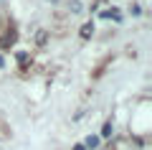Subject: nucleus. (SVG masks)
Returning a JSON list of instances; mask_svg holds the SVG:
<instances>
[{
	"mask_svg": "<svg viewBox=\"0 0 152 150\" xmlns=\"http://www.w3.org/2000/svg\"><path fill=\"white\" fill-rule=\"evenodd\" d=\"M102 137H112V122H107L102 127Z\"/></svg>",
	"mask_w": 152,
	"mask_h": 150,
	"instance_id": "obj_5",
	"label": "nucleus"
},
{
	"mask_svg": "<svg viewBox=\"0 0 152 150\" xmlns=\"http://www.w3.org/2000/svg\"><path fill=\"white\" fill-rule=\"evenodd\" d=\"M96 145H99V137H91V135H89L86 143H84V148H96Z\"/></svg>",
	"mask_w": 152,
	"mask_h": 150,
	"instance_id": "obj_4",
	"label": "nucleus"
},
{
	"mask_svg": "<svg viewBox=\"0 0 152 150\" xmlns=\"http://www.w3.org/2000/svg\"><path fill=\"white\" fill-rule=\"evenodd\" d=\"M74 150H86V148H84V145H74Z\"/></svg>",
	"mask_w": 152,
	"mask_h": 150,
	"instance_id": "obj_7",
	"label": "nucleus"
},
{
	"mask_svg": "<svg viewBox=\"0 0 152 150\" xmlns=\"http://www.w3.org/2000/svg\"><path fill=\"white\" fill-rule=\"evenodd\" d=\"M3 64H5V61H3V56H0V69H3Z\"/></svg>",
	"mask_w": 152,
	"mask_h": 150,
	"instance_id": "obj_8",
	"label": "nucleus"
},
{
	"mask_svg": "<svg viewBox=\"0 0 152 150\" xmlns=\"http://www.w3.org/2000/svg\"><path fill=\"white\" fill-rule=\"evenodd\" d=\"M91 33H94V23H86V26L81 28V38H89Z\"/></svg>",
	"mask_w": 152,
	"mask_h": 150,
	"instance_id": "obj_3",
	"label": "nucleus"
},
{
	"mask_svg": "<svg viewBox=\"0 0 152 150\" xmlns=\"http://www.w3.org/2000/svg\"><path fill=\"white\" fill-rule=\"evenodd\" d=\"M102 18H114V21H119L122 16L117 13V8H109V10H104V13H102Z\"/></svg>",
	"mask_w": 152,
	"mask_h": 150,
	"instance_id": "obj_2",
	"label": "nucleus"
},
{
	"mask_svg": "<svg viewBox=\"0 0 152 150\" xmlns=\"http://www.w3.org/2000/svg\"><path fill=\"white\" fill-rule=\"evenodd\" d=\"M18 64H20V66L28 64V54H26V51H20V54H18Z\"/></svg>",
	"mask_w": 152,
	"mask_h": 150,
	"instance_id": "obj_6",
	"label": "nucleus"
},
{
	"mask_svg": "<svg viewBox=\"0 0 152 150\" xmlns=\"http://www.w3.org/2000/svg\"><path fill=\"white\" fill-rule=\"evenodd\" d=\"M15 38H18L15 33H10V31H8V36L3 38V41H0V48H3V46H10V43H15Z\"/></svg>",
	"mask_w": 152,
	"mask_h": 150,
	"instance_id": "obj_1",
	"label": "nucleus"
}]
</instances>
